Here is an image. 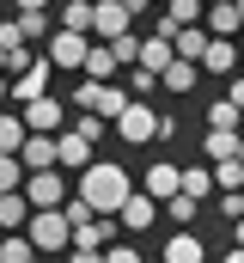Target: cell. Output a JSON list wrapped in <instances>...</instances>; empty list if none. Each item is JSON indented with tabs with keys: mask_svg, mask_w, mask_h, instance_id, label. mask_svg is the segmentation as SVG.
Returning a JSON list of instances; mask_svg holds the SVG:
<instances>
[{
	"mask_svg": "<svg viewBox=\"0 0 244 263\" xmlns=\"http://www.w3.org/2000/svg\"><path fill=\"white\" fill-rule=\"evenodd\" d=\"M128 190H134V184H128V172H122L116 159H92V165L79 172V196L92 202V214H116Z\"/></svg>",
	"mask_w": 244,
	"mask_h": 263,
	"instance_id": "cell-1",
	"label": "cell"
},
{
	"mask_svg": "<svg viewBox=\"0 0 244 263\" xmlns=\"http://www.w3.org/2000/svg\"><path fill=\"white\" fill-rule=\"evenodd\" d=\"M122 104H128V86H116V80H79L73 86V110H98V117L116 123Z\"/></svg>",
	"mask_w": 244,
	"mask_h": 263,
	"instance_id": "cell-2",
	"label": "cell"
},
{
	"mask_svg": "<svg viewBox=\"0 0 244 263\" xmlns=\"http://www.w3.org/2000/svg\"><path fill=\"white\" fill-rule=\"evenodd\" d=\"M25 233H31V245H37V251H67V245H73V227H67V214H61V208H31Z\"/></svg>",
	"mask_w": 244,
	"mask_h": 263,
	"instance_id": "cell-3",
	"label": "cell"
},
{
	"mask_svg": "<svg viewBox=\"0 0 244 263\" xmlns=\"http://www.w3.org/2000/svg\"><path fill=\"white\" fill-rule=\"evenodd\" d=\"M86 49H92V37H86V31H49V37H43V55H49V62H55V73H79V67H86Z\"/></svg>",
	"mask_w": 244,
	"mask_h": 263,
	"instance_id": "cell-4",
	"label": "cell"
},
{
	"mask_svg": "<svg viewBox=\"0 0 244 263\" xmlns=\"http://www.w3.org/2000/svg\"><path fill=\"white\" fill-rule=\"evenodd\" d=\"M116 135L128 141V147H147V141H159V110L153 104H140V98H128L116 117Z\"/></svg>",
	"mask_w": 244,
	"mask_h": 263,
	"instance_id": "cell-5",
	"label": "cell"
},
{
	"mask_svg": "<svg viewBox=\"0 0 244 263\" xmlns=\"http://www.w3.org/2000/svg\"><path fill=\"white\" fill-rule=\"evenodd\" d=\"M49 73H55V62H49V55H31V62L12 73V104H31V98H43V92H49Z\"/></svg>",
	"mask_w": 244,
	"mask_h": 263,
	"instance_id": "cell-6",
	"label": "cell"
},
{
	"mask_svg": "<svg viewBox=\"0 0 244 263\" xmlns=\"http://www.w3.org/2000/svg\"><path fill=\"white\" fill-rule=\"evenodd\" d=\"M18 117H25V129H37V135H61V129H67V104H61L55 92L31 98V104H25Z\"/></svg>",
	"mask_w": 244,
	"mask_h": 263,
	"instance_id": "cell-7",
	"label": "cell"
},
{
	"mask_svg": "<svg viewBox=\"0 0 244 263\" xmlns=\"http://www.w3.org/2000/svg\"><path fill=\"white\" fill-rule=\"evenodd\" d=\"M25 202L31 208H61L67 202V178H61L55 165L49 172H25Z\"/></svg>",
	"mask_w": 244,
	"mask_h": 263,
	"instance_id": "cell-8",
	"label": "cell"
},
{
	"mask_svg": "<svg viewBox=\"0 0 244 263\" xmlns=\"http://www.w3.org/2000/svg\"><path fill=\"white\" fill-rule=\"evenodd\" d=\"M238 37H208V49H201V73H214V80H232V73H238Z\"/></svg>",
	"mask_w": 244,
	"mask_h": 263,
	"instance_id": "cell-9",
	"label": "cell"
},
{
	"mask_svg": "<svg viewBox=\"0 0 244 263\" xmlns=\"http://www.w3.org/2000/svg\"><path fill=\"white\" fill-rule=\"evenodd\" d=\"M110 239H122V220H116V214H92V220L73 227V251H104Z\"/></svg>",
	"mask_w": 244,
	"mask_h": 263,
	"instance_id": "cell-10",
	"label": "cell"
},
{
	"mask_svg": "<svg viewBox=\"0 0 244 263\" xmlns=\"http://www.w3.org/2000/svg\"><path fill=\"white\" fill-rule=\"evenodd\" d=\"M116 220H122V233H147V227L159 220V202L147 196V190H128L122 208H116Z\"/></svg>",
	"mask_w": 244,
	"mask_h": 263,
	"instance_id": "cell-11",
	"label": "cell"
},
{
	"mask_svg": "<svg viewBox=\"0 0 244 263\" xmlns=\"http://www.w3.org/2000/svg\"><path fill=\"white\" fill-rule=\"evenodd\" d=\"M18 165H25V172H49V165H61V153H55V135H37V129H25Z\"/></svg>",
	"mask_w": 244,
	"mask_h": 263,
	"instance_id": "cell-12",
	"label": "cell"
},
{
	"mask_svg": "<svg viewBox=\"0 0 244 263\" xmlns=\"http://www.w3.org/2000/svg\"><path fill=\"white\" fill-rule=\"evenodd\" d=\"M177 184H183V165H171V159H153V165H147V178H140V190H147L153 202L177 196Z\"/></svg>",
	"mask_w": 244,
	"mask_h": 263,
	"instance_id": "cell-13",
	"label": "cell"
},
{
	"mask_svg": "<svg viewBox=\"0 0 244 263\" xmlns=\"http://www.w3.org/2000/svg\"><path fill=\"white\" fill-rule=\"evenodd\" d=\"M122 55H116V43H98V37H92V49H86V67H79V73H86V80H116L122 73Z\"/></svg>",
	"mask_w": 244,
	"mask_h": 263,
	"instance_id": "cell-14",
	"label": "cell"
},
{
	"mask_svg": "<svg viewBox=\"0 0 244 263\" xmlns=\"http://www.w3.org/2000/svg\"><path fill=\"white\" fill-rule=\"evenodd\" d=\"M159 263H208V245L189 233V227H177L171 239H165V251H159Z\"/></svg>",
	"mask_w": 244,
	"mask_h": 263,
	"instance_id": "cell-15",
	"label": "cell"
},
{
	"mask_svg": "<svg viewBox=\"0 0 244 263\" xmlns=\"http://www.w3.org/2000/svg\"><path fill=\"white\" fill-rule=\"evenodd\" d=\"M201 25H208V37H238V31H244L238 0H214V6L201 12Z\"/></svg>",
	"mask_w": 244,
	"mask_h": 263,
	"instance_id": "cell-16",
	"label": "cell"
},
{
	"mask_svg": "<svg viewBox=\"0 0 244 263\" xmlns=\"http://www.w3.org/2000/svg\"><path fill=\"white\" fill-rule=\"evenodd\" d=\"M55 153H61V165H67V172H86V165H92V141L73 129V123L55 135Z\"/></svg>",
	"mask_w": 244,
	"mask_h": 263,
	"instance_id": "cell-17",
	"label": "cell"
},
{
	"mask_svg": "<svg viewBox=\"0 0 244 263\" xmlns=\"http://www.w3.org/2000/svg\"><path fill=\"white\" fill-rule=\"evenodd\" d=\"M201 12H208V0H165V12H159V37H171L177 25H201Z\"/></svg>",
	"mask_w": 244,
	"mask_h": 263,
	"instance_id": "cell-18",
	"label": "cell"
},
{
	"mask_svg": "<svg viewBox=\"0 0 244 263\" xmlns=\"http://www.w3.org/2000/svg\"><path fill=\"white\" fill-rule=\"evenodd\" d=\"M195 80H201V67L195 62H183V55H171V62H165V73H159V86H165V92H195Z\"/></svg>",
	"mask_w": 244,
	"mask_h": 263,
	"instance_id": "cell-19",
	"label": "cell"
},
{
	"mask_svg": "<svg viewBox=\"0 0 244 263\" xmlns=\"http://www.w3.org/2000/svg\"><path fill=\"white\" fill-rule=\"evenodd\" d=\"M25 220H31V202H25V184H18V190L0 196V233H25Z\"/></svg>",
	"mask_w": 244,
	"mask_h": 263,
	"instance_id": "cell-20",
	"label": "cell"
},
{
	"mask_svg": "<svg viewBox=\"0 0 244 263\" xmlns=\"http://www.w3.org/2000/svg\"><path fill=\"white\" fill-rule=\"evenodd\" d=\"M201 49H208V25H177V31H171V55L201 62Z\"/></svg>",
	"mask_w": 244,
	"mask_h": 263,
	"instance_id": "cell-21",
	"label": "cell"
},
{
	"mask_svg": "<svg viewBox=\"0 0 244 263\" xmlns=\"http://www.w3.org/2000/svg\"><path fill=\"white\" fill-rule=\"evenodd\" d=\"M208 172H214V190H244V159H238V153L208 159Z\"/></svg>",
	"mask_w": 244,
	"mask_h": 263,
	"instance_id": "cell-22",
	"label": "cell"
},
{
	"mask_svg": "<svg viewBox=\"0 0 244 263\" xmlns=\"http://www.w3.org/2000/svg\"><path fill=\"white\" fill-rule=\"evenodd\" d=\"M92 6H98V0H67V6L55 12V25H61V31H86V37H92Z\"/></svg>",
	"mask_w": 244,
	"mask_h": 263,
	"instance_id": "cell-23",
	"label": "cell"
},
{
	"mask_svg": "<svg viewBox=\"0 0 244 263\" xmlns=\"http://www.w3.org/2000/svg\"><path fill=\"white\" fill-rule=\"evenodd\" d=\"M0 263H37L31 233H0Z\"/></svg>",
	"mask_w": 244,
	"mask_h": 263,
	"instance_id": "cell-24",
	"label": "cell"
},
{
	"mask_svg": "<svg viewBox=\"0 0 244 263\" xmlns=\"http://www.w3.org/2000/svg\"><path fill=\"white\" fill-rule=\"evenodd\" d=\"M140 67H153V73H165V62H171V37H140V55H134Z\"/></svg>",
	"mask_w": 244,
	"mask_h": 263,
	"instance_id": "cell-25",
	"label": "cell"
},
{
	"mask_svg": "<svg viewBox=\"0 0 244 263\" xmlns=\"http://www.w3.org/2000/svg\"><path fill=\"white\" fill-rule=\"evenodd\" d=\"M238 123H244V110L232 104V98H214V104H208V129H232L238 135Z\"/></svg>",
	"mask_w": 244,
	"mask_h": 263,
	"instance_id": "cell-26",
	"label": "cell"
},
{
	"mask_svg": "<svg viewBox=\"0 0 244 263\" xmlns=\"http://www.w3.org/2000/svg\"><path fill=\"white\" fill-rule=\"evenodd\" d=\"M177 190H183V196H195V202H208V196H214V172H208V165H189Z\"/></svg>",
	"mask_w": 244,
	"mask_h": 263,
	"instance_id": "cell-27",
	"label": "cell"
},
{
	"mask_svg": "<svg viewBox=\"0 0 244 263\" xmlns=\"http://www.w3.org/2000/svg\"><path fill=\"white\" fill-rule=\"evenodd\" d=\"M18 31H25V43H43V37L55 31V18H49L43 6H37V12H18Z\"/></svg>",
	"mask_w": 244,
	"mask_h": 263,
	"instance_id": "cell-28",
	"label": "cell"
},
{
	"mask_svg": "<svg viewBox=\"0 0 244 263\" xmlns=\"http://www.w3.org/2000/svg\"><path fill=\"white\" fill-rule=\"evenodd\" d=\"M18 147H25V117L0 110V153H18Z\"/></svg>",
	"mask_w": 244,
	"mask_h": 263,
	"instance_id": "cell-29",
	"label": "cell"
},
{
	"mask_svg": "<svg viewBox=\"0 0 244 263\" xmlns=\"http://www.w3.org/2000/svg\"><path fill=\"white\" fill-rule=\"evenodd\" d=\"M159 208H165V214H171L177 227H189V220L201 214V202H195V196H183V190H177V196H165V202H159Z\"/></svg>",
	"mask_w": 244,
	"mask_h": 263,
	"instance_id": "cell-30",
	"label": "cell"
},
{
	"mask_svg": "<svg viewBox=\"0 0 244 263\" xmlns=\"http://www.w3.org/2000/svg\"><path fill=\"white\" fill-rule=\"evenodd\" d=\"M122 73H128V98H147V92L159 86V73H153V67H140V62H128Z\"/></svg>",
	"mask_w": 244,
	"mask_h": 263,
	"instance_id": "cell-31",
	"label": "cell"
},
{
	"mask_svg": "<svg viewBox=\"0 0 244 263\" xmlns=\"http://www.w3.org/2000/svg\"><path fill=\"white\" fill-rule=\"evenodd\" d=\"M67 123H73L79 135H86V141H104V129H110V117H98V110H73Z\"/></svg>",
	"mask_w": 244,
	"mask_h": 263,
	"instance_id": "cell-32",
	"label": "cell"
},
{
	"mask_svg": "<svg viewBox=\"0 0 244 263\" xmlns=\"http://www.w3.org/2000/svg\"><path fill=\"white\" fill-rule=\"evenodd\" d=\"M201 153H208V159H226V153H238V135H232V129H208Z\"/></svg>",
	"mask_w": 244,
	"mask_h": 263,
	"instance_id": "cell-33",
	"label": "cell"
},
{
	"mask_svg": "<svg viewBox=\"0 0 244 263\" xmlns=\"http://www.w3.org/2000/svg\"><path fill=\"white\" fill-rule=\"evenodd\" d=\"M25 184V165H18V153H0V196L6 190H18Z\"/></svg>",
	"mask_w": 244,
	"mask_h": 263,
	"instance_id": "cell-34",
	"label": "cell"
},
{
	"mask_svg": "<svg viewBox=\"0 0 244 263\" xmlns=\"http://www.w3.org/2000/svg\"><path fill=\"white\" fill-rule=\"evenodd\" d=\"M104 263H159V257H140V251H128L122 239H110V245H104Z\"/></svg>",
	"mask_w": 244,
	"mask_h": 263,
	"instance_id": "cell-35",
	"label": "cell"
},
{
	"mask_svg": "<svg viewBox=\"0 0 244 263\" xmlns=\"http://www.w3.org/2000/svg\"><path fill=\"white\" fill-rule=\"evenodd\" d=\"M244 214V190H220V220H238Z\"/></svg>",
	"mask_w": 244,
	"mask_h": 263,
	"instance_id": "cell-36",
	"label": "cell"
},
{
	"mask_svg": "<svg viewBox=\"0 0 244 263\" xmlns=\"http://www.w3.org/2000/svg\"><path fill=\"white\" fill-rule=\"evenodd\" d=\"M0 49H25V31H18V18H6V25H0Z\"/></svg>",
	"mask_w": 244,
	"mask_h": 263,
	"instance_id": "cell-37",
	"label": "cell"
},
{
	"mask_svg": "<svg viewBox=\"0 0 244 263\" xmlns=\"http://www.w3.org/2000/svg\"><path fill=\"white\" fill-rule=\"evenodd\" d=\"M226 98H232V104L244 110V73H232V86H226Z\"/></svg>",
	"mask_w": 244,
	"mask_h": 263,
	"instance_id": "cell-38",
	"label": "cell"
},
{
	"mask_svg": "<svg viewBox=\"0 0 244 263\" xmlns=\"http://www.w3.org/2000/svg\"><path fill=\"white\" fill-rule=\"evenodd\" d=\"M67 263H104V251H73L67 245Z\"/></svg>",
	"mask_w": 244,
	"mask_h": 263,
	"instance_id": "cell-39",
	"label": "cell"
},
{
	"mask_svg": "<svg viewBox=\"0 0 244 263\" xmlns=\"http://www.w3.org/2000/svg\"><path fill=\"white\" fill-rule=\"evenodd\" d=\"M12 6H18V12H37V6H49V0H12Z\"/></svg>",
	"mask_w": 244,
	"mask_h": 263,
	"instance_id": "cell-40",
	"label": "cell"
},
{
	"mask_svg": "<svg viewBox=\"0 0 244 263\" xmlns=\"http://www.w3.org/2000/svg\"><path fill=\"white\" fill-rule=\"evenodd\" d=\"M220 263H244V245H232V251H226V257H220Z\"/></svg>",
	"mask_w": 244,
	"mask_h": 263,
	"instance_id": "cell-41",
	"label": "cell"
},
{
	"mask_svg": "<svg viewBox=\"0 0 244 263\" xmlns=\"http://www.w3.org/2000/svg\"><path fill=\"white\" fill-rule=\"evenodd\" d=\"M6 98H12V80H6V73H0V104H6Z\"/></svg>",
	"mask_w": 244,
	"mask_h": 263,
	"instance_id": "cell-42",
	"label": "cell"
},
{
	"mask_svg": "<svg viewBox=\"0 0 244 263\" xmlns=\"http://www.w3.org/2000/svg\"><path fill=\"white\" fill-rule=\"evenodd\" d=\"M232 239H238V245H244V214H238V220H232Z\"/></svg>",
	"mask_w": 244,
	"mask_h": 263,
	"instance_id": "cell-43",
	"label": "cell"
},
{
	"mask_svg": "<svg viewBox=\"0 0 244 263\" xmlns=\"http://www.w3.org/2000/svg\"><path fill=\"white\" fill-rule=\"evenodd\" d=\"M238 159H244V135H238Z\"/></svg>",
	"mask_w": 244,
	"mask_h": 263,
	"instance_id": "cell-44",
	"label": "cell"
},
{
	"mask_svg": "<svg viewBox=\"0 0 244 263\" xmlns=\"http://www.w3.org/2000/svg\"><path fill=\"white\" fill-rule=\"evenodd\" d=\"M238 12H244V0H238Z\"/></svg>",
	"mask_w": 244,
	"mask_h": 263,
	"instance_id": "cell-45",
	"label": "cell"
},
{
	"mask_svg": "<svg viewBox=\"0 0 244 263\" xmlns=\"http://www.w3.org/2000/svg\"><path fill=\"white\" fill-rule=\"evenodd\" d=\"M208 6H214V0H208Z\"/></svg>",
	"mask_w": 244,
	"mask_h": 263,
	"instance_id": "cell-46",
	"label": "cell"
}]
</instances>
